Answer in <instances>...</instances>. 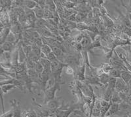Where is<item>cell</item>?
<instances>
[{"label":"cell","instance_id":"cell-1","mask_svg":"<svg viewBox=\"0 0 131 117\" xmlns=\"http://www.w3.org/2000/svg\"><path fill=\"white\" fill-rule=\"evenodd\" d=\"M68 65L65 63H63L60 60L54 61L51 62V68L52 74L54 77V79L55 83H62V73L63 68L64 67H67Z\"/></svg>","mask_w":131,"mask_h":117},{"label":"cell","instance_id":"cell-2","mask_svg":"<svg viewBox=\"0 0 131 117\" xmlns=\"http://www.w3.org/2000/svg\"><path fill=\"white\" fill-rule=\"evenodd\" d=\"M60 83H56L55 85L52 86L49 89H47L46 91L44 92L45 93V99H44V103L46 104L52 99H54L55 98L56 92L57 91L60 90Z\"/></svg>","mask_w":131,"mask_h":117},{"label":"cell","instance_id":"cell-3","mask_svg":"<svg viewBox=\"0 0 131 117\" xmlns=\"http://www.w3.org/2000/svg\"><path fill=\"white\" fill-rule=\"evenodd\" d=\"M60 98H54V99H52L51 101H49L46 103L47 107V109L50 112L51 116L52 114H54L56 113V111L60 108V105L59 99Z\"/></svg>","mask_w":131,"mask_h":117},{"label":"cell","instance_id":"cell-4","mask_svg":"<svg viewBox=\"0 0 131 117\" xmlns=\"http://www.w3.org/2000/svg\"><path fill=\"white\" fill-rule=\"evenodd\" d=\"M10 105L12 106L13 110V117H22L23 113L21 111L20 103L16 99H12L10 101Z\"/></svg>","mask_w":131,"mask_h":117},{"label":"cell","instance_id":"cell-5","mask_svg":"<svg viewBox=\"0 0 131 117\" xmlns=\"http://www.w3.org/2000/svg\"><path fill=\"white\" fill-rule=\"evenodd\" d=\"M64 60L66 62V64L69 66H71V65L77 66V65H79V57L78 55H68L64 58Z\"/></svg>","mask_w":131,"mask_h":117},{"label":"cell","instance_id":"cell-6","mask_svg":"<svg viewBox=\"0 0 131 117\" xmlns=\"http://www.w3.org/2000/svg\"><path fill=\"white\" fill-rule=\"evenodd\" d=\"M114 92L115 90L110 88H109L107 86L106 89V91H105L104 93V95H103L102 99L107 101V102H110Z\"/></svg>","mask_w":131,"mask_h":117},{"label":"cell","instance_id":"cell-7","mask_svg":"<svg viewBox=\"0 0 131 117\" xmlns=\"http://www.w3.org/2000/svg\"><path fill=\"white\" fill-rule=\"evenodd\" d=\"M36 31L38 32L39 35H41L43 37H53L52 33L51 32L47 27H43L41 28L37 29Z\"/></svg>","mask_w":131,"mask_h":117},{"label":"cell","instance_id":"cell-8","mask_svg":"<svg viewBox=\"0 0 131 117\" xmlns=\"http://www.w3.org/2000/svg\"><path fill=\"white\" fill-rule=\"evenodd\" d=\"M35 15H36L37 19H42L44 18V14H45V9L44 8L37 5L34 9H33Z\"/></svg>","mask_w":131,"mask_h":117},{"label":"cell","instance_id":"cell-9","mask_svg":"<svg viewBox=\"0 0 131 117\" xmlns=\"http://www.w3.org/2000/svg\"><path fill=\"white\" fill-rule=\"evenodd\" d=\"M119 103H111V106L107 111L106 116H110L114 115L119 111Z\"/></svg>","mask_w":131,"mask_h":117},{"label":"cell","instance_id":"cell-10","mask_svg":"<svg viewBox=\"0 0 131 117\" xmlns=\"http://www.w3.org/2000/svg\"><path fill=\"white\" fill-rule=\"evenodd\" d=\"M15 46H16V44H13V43L5 42L2 44L1 49H3L5 52H11L13 50H15Z\"/></svg>","mask_w":131,"mask_h":117},{"label":"cell","instance_id":"cell-11","mask_svg":"<svg viewBox=\"0 0 131 117\" xmlns=\"http://www.w3.org/2000/svg\"><path fill=\"white\" fill-rule=\"evenodd\" d=\"M98 78H99V80H100V82L102 85L107 86L109 80L110 79V76L107 73H102V75L98 76Z\"/></svg>","mask_w":131,"mask_h":117},{"label":"cell","instance_id":"cell-12","mask_svg":"<svg viewBox=\"0 0 131 117\" xmlns=\"http://www.w3.org/2000/svg\"><path fill=\"white\" fill-rule=\"evenodd\" d=\"M37 6V4L36 1H31V0H27L24 1V8L33 10Z\"/></svg>","mask_w":131,"mask_h":117},{"label":"cell","instance_id":"cell-13","mask_svg":"<svg viewBox=\"0 0 131 117\" xmlns=\"http://www.w3.org/2000/svg\"><path fill=\"white\" fill-rule=\"evenodd\" d=\"M85 65L83 64L81 67L79 69V72L78 73V79L79 81L83 82L85 81L86 78L85 77Z\"/></svg>","mask_w":131,"mask_h":117},{"label":"cell","instance_id":"cell-14","mask_svg":"<svg viewBox=\"0 0 131 117\" xmlns=\"http://www.w3.org/2000/svg\"><path fill=\"white\" fill-rule=\"evenodd\" d=\"M121 78L127 85L128 82L131 79V74L128 71H121Z\"/></svg>","mask_w":131,"mask_h":117},{"label":"cell","instance_id":"cell-15","mask_svg":"<svg viewBox=\"0 0 131 117\" xmlns=\"http://www.w3.org/2000/svg\"><path fill=\"white\" fill-rule=\"evenodd\" d=\"M17 88V86L15 85H6L1 86L2 91L3 92V93H5V94L9 93L10 91L13 90L14 88Z\"/></svg>","mask_w":131,"mask_h":117},{"label":"cell","instance_id":"cell-16","mask_svg":"<svg viewBox=\"0 0 131 117\" xmlns=\"http://www.w3.org/2000/svg\"><path fill=\"white\" fill-rule=\"evenodd\" d=\"M46 6L51 13H55L57 7L54 1H46Z\"/></svg>","mask_w":131,"mask_h":117},{"label":"cell","instance_id":"cell-17","mask_svg":"<svg viewBox=\"0 0 131 117\" xmlns=\"http://www.w3.org/2000/svg\"><path fill=\"white\" fill-rule=\"evenodd\" d=\"M47 22V21H46L43 18H42V19H37L36 23H35L34 28L37 30V29L41 28L43 27H46Z\"/></svg>","mask_w":131,"mask_h":117},{"label":"cell","instance_id":"cell-18","mask_svg":"<svg viewBox=\"0 0 131 117\" xmlns=\"http://www.w3.org/2000/svg\"><path fill=\"white\" fill-rule=\"evenodd\" d=\"M121 71H119L117 69L113 68L109 72L108 75L111 77H114V78L118 79V78H121Z\"/></svg>","mask_w":131,"mask_h":117},{"label":"cell","instance_id":"cell-19","mask_svg":"<svg viewBox=\"0 0 131 117\" xmlns=\"http://www.w3.org/2000/svg\"><path fill=\"white\" fill-rule=\"evenodd\" d=\"M41 53H43V54H45L47 56L48 54H49L52 52V49L48 44H43V45L41 48Z\"/></svg>","mask_w":131,"mask_h":117},{"label":"cell","instance_id":"cell-20","mask_svg":"<svg viewBox=\"0 0 131 117\" xmlns=\"http://www.w3.org/2000/svg\"><path fill=\"white\" fill-rule=\"evenodd\" d=\"M22 117H37V114L36 111H35L34 110L30 109L24 111L23 113Z\"/></svg>","mask_w":131,"mask_h":117},{"label":"cell","instance_id":"cell-21","mask_svg":"<svg viewBox=\"0 0 131 117\" xmlns=\"http://www.w3.org/2000/svg\"><path fill=\"white\" fill-rule=\"evenodd\" d=\"M121 101V98L120 97V96H119V93L115 91L113 94V96H112V99H111L110 103H119Z\"/></svg>","mask_w":131,"mask_h":117},{"label":"cell","instance_id":"cell-22","mask_svg":"<svg viewBox=\"0 0 131 117\" xmlns=\"http://www.w3.org/2000/svg\"><path fill=\"white\" fill-rule=\"evenodd\" d=\"M16 35H15V33H13V32H11V31H10V33L8 35L7 37L5 42H7V43H13V44H16Z\"/></svg>","mask_w":131,"mask_h":117},{"label":"cell","instance_id":"cell-23","mask_svg":"<svg viewBox=\"0 0 131 117\" xmlns=\"http://www.w3.org/2000/svg\"><path fill=\"white\" fill-rule=\"evenodd\" d=\"M36 64V62L28 58H27L26 60V65L27 69H34Z\"/></svg>","mask_w":131,"mask_h":117},{"label":"cell","instance_id":"cell-24","mask_svg":"<svg viewBox=\"0 0 131 117\" xmlns=\"http://www.w3.org/2000/svg\"><path fill=\"white\" fill-rule=\"evenodd\" d=\"M31 52L34 54H36V56H40L41 54V48L36 45L35 44H33L31 45Z\"/></svg>","mask_w":131,"mask_h":117},{"label":"cell","instance_id":"cell-25","mask_svg":"<svg viewBox=\"0 0 131 117\" xmlns=\"http://www.w3.org/2000/svg\"><path fill=\"white\" fill-rule=\"evenodd\" d=\"M116 83H117L116 78L110 77V80H109L108 85H107V86L109 88H110L115 90V85H116Z\"/></svg>","mask_w":131,"mask_h":117},{"label":"cell","instance_id":"cell-26","mask_svg":"<svg viewBox=\"0 0 131 117\" xmlns=\"http://www.w3.org/2000/svg\"><path fill=\"white\" fill-rule=\"evenodd\" d=\"M34 69L36 70V71L37 72V73H38V74L41 75L42 73H43L44 68H43V65H41V64L39 62H39H36Z\"/></svg>","mask_w":131,"mask_h":117},{"label":"cell","instance_id":"cell-27","mask_svg":"<svg viewBox=\"0 0 131 117\" xmlns=\"http://www.w3.org/2000/svg\"><path fill=\"white\" fill-rule=\"evenodd\" d=\"M47 59L48 60L50 61L51 62H54V61L58 60V58H57V57L56 56V55L54 54L52 52H51V53L47 56Z\"/></svg>","mask_w":131,"mask_h":117},{"label":"cell","instance_id":"cell-28","mask_svg":"<svg viewBox=\"0 0 131 117\" xmlns=\"http://www.w3.org/2000/svg\"><path fill=\"white\" fill-rule=\"evenodd\" d=\"M76 28L79 30H86V29H89V28L88 27V26L85 24V23H78V24H76Z\"/></svg>","mask_w":131,"mask_h":117},{"label":"cell","instance_id":"cell-29","mask_svg":"<svg viewBox=\"0 0 131 117\" xmlns=\"http://www.w3.org/2000/svg\"><path fill=\"white\" fill-rule=\"evenodd\" d=\"M1 117H13V110L11 109L8 112L3 113L2 114Z\"/></svg>","mask_w":131,"mask_h":117},{"label":"cell","instance_id":"cell-30","mask_svg":"<svg viewBox=\"0 0 131 117\" xmlns=\"http://www.w3.org/2000/svg\"><path fill=\"white\" fill-rule=\"evenodd\" d=\"M66 68H67V70H66V73L68 75H72L73 74V73H74V71H73V69L70 66H69V65H68L67 67H66Z\"/></svg>","mask_w":131,"mask_h":117},{"label":"cell","instance_id":"cell-31","mask_svg":"<svg viewBox=\"0 0 131 117\" xmlns=\"http://www.w3.org/2000/svg\"><path fill=\"white\" fill-rule=\"evenodd\" d=\"M3 92H1V101H2V110H3V114L5 113V107H4V102H3Z\"/></svg>","mask_w":131,"mask_h":117},{"label":"cell","instance_id":"cell-32","mask_svg":"<svg viewBox=\"0 0 131 117\" xmlns=\"http://www.w3.org/2000/svg\"><path fill=\"white\" fill-rule=\"evenodd\" d=\"M73 5H74V4L73 3H71L70 2H67L64 4V6L66 8H72L73 7Z\"/></svg>","mask_w":131,"mask_h":117},{"label":"cell","instance_id":"cell-33","mask_svg":"<svg viewBox=\"0 0 131 117\" xmlns=\"http://www.w3.org/2000/svg\"><path fill=\"white\" fill-rule=\"evenodd\" d=\"M128 60L131 62V49H129L128 51Z\"/></svg>","mask_w":131,"mask_h":117},{"label":"cell","instance_id":"cell-34","mask_svg":"<svg viewBox=\"0 0 131 117\" xmlns=\"http://www.w3.org/2000/svg\"><path fill=\"white\" fill-rule=\"evenodd\" d=\"M127 85H128V88H129L130 90H131V79L130 80V81L128 83Z\"/></svg>","mask_w":131,"mask_h":117}]
</instances>
